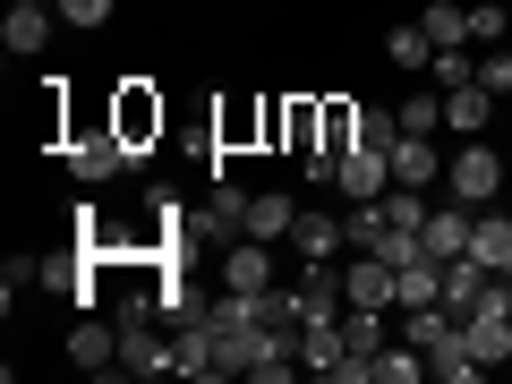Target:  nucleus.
<instances>
[{"label":"nucleus","mask_w":512,"mask_h":384,"mask_svg":"<svg viewBox=\"0 0 512 384\" xmlns=\"http://www.w3.org/2000/svg\"><path fill=\"white\" fill-rule=\"evenodd\" d=\"M512 188V171H504V154L487 146V137H461V154H444V197H461V205H495Z\"/></svg>","instance_id":"nucleus-1"},{"label":"nucleus","mask_w":512,"mask_h":384,"mask_svg":"<svg viewBox=\"0 0 512 384\" xmlns=\"http://www.w3.org/2000/svg\"><path fill=\"white\" fill-rule=\"evenodd\" d=\"M163 120H171V111H163V94H154L146 77H120V86H111V128L137 146V163L163 146Z\"/></svg>","instance_id":"nucleus-2"},{"label":"nucleus","mask_w":512,"mask_h":384,"mask_svg":"<svg viewBox=\"0 0 512 384\" xmlns=\"http://www.w3.org/2000/svg\"><path fill=\"white\" fill-rule=\"evenodd\" d=\"M461 333H470V350H478L487 367H504V359H512V282H495V291L461 316Z\"/></svg>","instance_id":"nucleus-3"},{"label":"nucleus","mask_w":512,"mask_h":384,"mask_svg":"<svg viewBox=\"0 0 512 384\" xmlns=\"http://www.w3.org/2000/svg\"><path fill=\"white\" fill-rule=\"evenodd\" d=\"M333 188H342L350 205H376L384 188H393V154L367 146V137H359V146H342V163H333Z\"/></svg>","instance_id":"nucleus-4"},{"label":"nucleus","mask_w":512,"mask_h":384,"mask_svg":"<svg viewBox=\"0 0 512 384\" xmlns=\"http://www.w3.org/2000/svg\"><path fill=\"white\" fill-rule=\"evenodd\" d=\"M214 274H222V291H274V239H248V231H239L231 248H222Z\"/></svg>","instance_id":"nucleus-5"},{"label":"nucleus","mask_w":512,"mask_h":384,"mask_svg":"<svg viewBox=\"0 0 512 384\" xmlns=\"http://www.w3.org/2000/svg\"><path fill=\"white\" fill-rule=\"evenodd\" d=\"M69 359L77 367H86V376H120V316H111V325H103V316H77V325H69Z\"/></svg>","instance_id":"nucleus-6"},{"label":"nucleus","mask_w":512,"mask_h":384,"mask_svg":"<svg viewBox=\"0 0 512 384\" xmlns=\"http://www.w3.org/2000/svg\"><path fill=\"white\" fill-rule=\"evenodd\" d=\"M470 222H478V205H427V222H419V239H427V256L436 265H453V256H470Z\"/></svg>","instance_id":"nucleus-7"},{"label":"nucleus","mask_w":512,"mask_h":384,"mask_svg":"<svg viewBox=\"0 0 512 384\" xmlns=\"http://www.w3.org/2000/svg\"><path fill=\"white\" fill-rule=\"evenodd\" d=\"M291 248L308 256V265H333V256H350V231H342V214H316V205H299Z\"/></svg>","instance_id":"nucleus-8"},{"label":"nucleus","mask_w":512,"mask_h":384,"mask_svg":"<svg viewBox=\"0 0 512 384\" xmlns=\"http://www.w3.org/2000/svg\"><path fill=\"white\" fill-rule=\"evenodd\" d=\"M384 154H393V188H436V180H444L436 137H410V128H402V137H393Z\"/></svg>","instance_id":"nucleus-9"},{"label":"nucleus","mask_w":512,"mask_h":384,"mask_svg":"<svg viewBox=\"0 0 512 384\" xmlns=\"http://www.w3.org/2000/svg\"><path fill=\"white\" fill-rule=\"evenodd\" d=\"M52 18H60V9H52V0H9V18H0V43H9V52H43V43H52Z\"/></svg>","instance_id":"nucleus-10"},{"label":"nucleus","mask_w":512,"mask_h":384,"mask_svg":"<svg viewBox=\"0 0 512 384\" xmlns=\"http://www.w3.org/2000/svg\"><path fill=\"white\" fill-rule=\"evenodd\" d=\"M291 222H299V205L282 197V188H256L248 214H239V231H248V239H274V248H282V239H291Z\"/></svg>","instance_id":"nucleus-11"},{"label":"nucleus","mask_w":512,"mask_h":384,"mask_svg":"<svg viewBox=\"0 0 512 384\" xmlns=\"http://www.w3.org/2000/svg\"><path fill=\"white\" fill-rule=\"evenodd\" d=\"M495 282H504V274H487L478 256H453V265H444V308H453V316H470L478 299L495 291Z\"/></svg>","instance_id":"nucleus-12"},{"label":"nucleus","mask_w":512,"mask_h":384,"mask_svg":"<svg viewBox=\"0 0 512 384\" xmlns=\"http://www.w3.org/2000/svg\"><path fill=\"white\" fill-rule=\"evenodd\" d=\"M350 350H342V316H316V325H299V367L308 376H333Z\"/></svg>","instance_id":"nucleus-13"},{"label":"nucleus","mask_w":512,"mask_h":384,"mask_svg":"<svg viewBox=\"0 0 512 384\" xmlns=\"http://www.w3.org/2000/svg\"><path fill=\"white\" fill-rule=\"evenodd\" d=\"M470 256L487 265V274H504V282H512V222L478 205V222H470Z\"/></svg>","instance_id":"nucleus-14"},{"label":"nucleus","mask_w":512,"mask_h":384,"mask_svg":"<svg viewBox=\"0 0 512 384\" xmlns=\"http://www.w3.org/2000/svg\"><path fill=\"white\" fill-rule=\"evenodd\" d=\"M427 299H444V265H436V256L393 265V308H427Z\"/></svg>","instance_id":"nucleus-15"},{"label":"nucleus","mask_w":512,"mask_h":384,"mask_svg":"<svg viewBox=\"0 0 512 384\" xmlns=\"http://www.w3.org/2000/svg\"><path fill=\"white\" fill-rule=\"evenodd\" d=\"M487 111H495V94L478 86H444V128H453V137H478V128H487Z\"/></svg>","instance_id":"nucleus-16"},{"label":"nucleus","mask_w":512,"mask_h":384,"mask_svg":"<svg viewBox=\"0 0 512 384\" xmlns=\"http://www.w3.org/2000/svg\"><path fill=\"white\" fill-rule=\"evenodd\" d=\"M461 333V316L444 308V299H427V308H402V342H419V350H444Z\"/></svg>","instance_id":"nucleus-17"},{"label":"nucleus","mask_w":512,"mask_h":384,"mask_svg":"<svg viewBox=\"0 0 512 384\" xmlns=\"http://www.w3.org/2000/svg\"><path fill=\"white\" fill-rule=\"evenodd\" d=\"M384 60H393V69H436V35H427V26H393Z\"/></svg>","instance_id":"nucleus-18"},{"label":"nucleus","mask_w":512,"mask_h":384,"mask_svg":"<svg viewBox=\"0 0 512 384\" xmlns=\"http://www.w3.org/2000/svg\"><path fill=\"white\" fill-rule=\"evenodd\" d=\"M427 35H436V52H453V43H470V9H461V0H427Z\"/></svg>","instance_id":"nucleus-19"},{"label":"nucleus","mask_w":512,"mask_h":384,"mask_svg":"<svg viewBox=\"0 0 512 384\" xmlns=\"http://www.w3.org/2000/svg\"><path fill=\"white\" fill-rule=\"evenodd\" d=\"M393 111H402V128H410V137H436V128H444V94H402Z\"/></svg>","instance_id":"nucleus-20"},{"label":"nucleus","mask_w":512,"mask_h":384,"mask_svg":"<svg viewBox=\"0 0 512 384\" xmlns=\"http://www.w3.org/2000/svg\"><path fill=\"white\" fill-rule=\"evenodd\" d=\"M478 86H487L495 103L512 94V43H487V52H478Z\"/></svg>","instance_id":"nucleus-21"},{"label":"nucleus","mask_w":512,"mask_h":384,"mask_svg":"<svg viewBox=\"0 0 512 384\" xmlns=\"http://www.w3.org/2000/svg\"><path fill=\"white\" fill-rule=\"evenodd\" d=\"M359 137H367V146H393V137H402V111H384V103H359Z\"/></svg>","instance_id":"nucleus-22"},{"label":"nucleus","mask_w":512,"mask_h":384,"mask_svg":"<svg viewBox=\"0 0 512 384\" xmlns=\"http://www.w3.org/2000/svg\"><path fill=\"white\" fill-rule=\"evenodd\" d=\"M52 9H60V26H86V35H94V26H111L120 0H52Z\"/></svg>","instance_id":"nucleus-23"},{"label":"nucleus","mask_w":512,"mask_h":384,"mask_svg":"<svg viewBox=\"0 0 512 384\" xmlns=\"http://www.w3.org/2000/svg\"><path fill=\"white\" fill-rule=\"evenodd\" d=\"M427 77H436V86H470V77H478L470 43H453V52H436V69H427Z\"/></svg>","instance_id":"nucleus-24"},{"label":"nucleus","mask_w":512,"mask_h":384,"mask_svg":"<svg viewBox=\"0 0 512 384\" xmlns=\"http://www.w3.org/2000/svg\"><path fill=\"white\" fill-rule=\"evenodd\" d=\"M504 35H512V18L495 9V0H487V9H470V43H478V52H487V43H504Z\"/></svg>","instance_id":"nucleus-25"},{"label":"nucleus","mask_w":512,"mask_h":384,"mask_svg":"<svg viewBox=\"0 0 512 384\" xmlns=\"http://www.w3.org/2000/svg\"><path fill=\"white\" fill-rule=\"evenodd\" d=\"M504 18H512V0H504Z\"/></svg>","instance_id":"nucleus-26"},{"label":"nucleus","mask_w":512,"mask_h":384,"mask_svg":"<svg viewBox=\"0 0 512 384\" xmlns=\"http://www.w3.org/2000/svg\"><path fill=\"white\" fill-rule=\"evenodd\" d=\"M504 171H512V154H504Z\"/></svg>","instance_id":"nucleus-27"}]
</instances>
